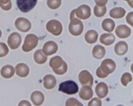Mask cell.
I'll use <instances>...</instances> for the list:
<instances>
[{
    "label": "cell",
    "mask_w": 133,
    "mask_h": 106,
    "mask_svg": "<svg viewBox=\"0 0 133 106\" xmlns=\"http://www.w3.org/2000/svg\"><path fill=\"white\" fill-rule=\"evenodd\" d=\"M59 91L65 94H75L79 91V86L73 80H68L60 84Z\"/></svg>",
    "instance_id": "6da1fadb"
},
{
    "label": "cell",
    "mask_w": 133,
    "mask_h": 106,
    "mask_svg": "<svg viewBox=\"0 0 133 106\" xmlns=\"http://www.w3.org/2000/svg\"><path fill=\"white\" fill-rule=\"evenodd\" d=\"M50 67L53 68V70L55 71V73L59 74V75L64 74L66 71L62 68V67H66V65L62 60V58L59 56H55L54 58H52L51 60H50Z\"/></svg>",
    "instance_id": "7a4b0ae2"
},
{
    "label": "cell",
    "mask_w": 133,
    "mask_h": 106,
    "mask_svg": "<svg viewBox=\"0 0 133 106\" xmlns=\"http://www.w3.org/2000/svg\"><path fill=\"white\" fill-rule=\"evenodd\" d=\"M37 0H17V6L22 12H29L34 9Z\"/></svg>",
    "instance_id": "3957f363"
},
{
    "label": "cell",
    "mask_w": 133,
    "mask_h": 106,
    "mask_svg": "<svg viewBox=\"0 0 133 106\" xmlns=\"http://www.w3.org/2000/svg\"><path fill=\"white\" fill-rule=\"evenodd\" d=\"M69 31L73 36H79L83 31V23L79 20L71 19V23L69 25Z\"/></svg>",
    "instance_id": "277c9868"
},
{
    "label": "cell",
    "mask_w": 133,
    "mask_h": 106,
    "mask_svg": "<svg viewBox=\"0 0 133 106\" xmlns=\"http://www.w3.org/2000/svg\"><path fill=\"white\" fill-rule=\"evenodd\" d=\"M47 30L55 36H59L62 32V26L56 20H51L47 23Z\"/></svg>",
    "instance_id": "5b68a950"
},
{
    "label": "cell",
    "mask_w": 133,
    "mask_h": 106,
    "mask_svg": "<svg viewBox=\"0 0 133 106\" xmlns=\"http://www.w3.org/2000/svg\"><path fill=\"white\" fill-rule=\"evenodd\" d=\"M37 37L35 35H29L26 36L24 44L23 46V50L24 52H30L31 49L36 47L37 45Z\"/></svg>",
    "instance_id": "8992f818"
},
{
    "label": "cell",
    "mask_w": 133,
    "mask_h": 106,
    "mask_svg": "<svg viewBox=\"0 0 133 106\" xmlns=\"http://www.w3.org/2000/svg\"><path fill=\"white\" fill-rule=\"evenodd\" d=\"M21 41H22V38H21V36L19 34L13 33L9 36V39H8V44H9L10 48L17 49V47L20 46Z\"/></svg>",
    "instance_id": "52a82bcc"
},
{
    "label": "cell",
    "mask_w": 133,
    "mask_h": 106,
    "mask_svg": "<svg viewBox=\"0 0 133 106\" xmlns=\"http://www.w3.org/2000/svg\"><path fill=\"white\" fill-rule=\"evenodd\" d=\"M15 25L17 29H18L19 30L23 31V32H26V31H29L30 30V21L27 19H24V18H18V19L16 20Z\"/></svg>",
    "instance_id": "ba28073f"
},
{
    "label": "cell",
    "mask_w": 133,
    "mask_h": 106,
    "mask_svg": "<svg viewBox=\"0 0 133 106\" xmlns=\"http://www.w3.org/2000/svg\"><path fill=\"white\" fill-rule=\"evenodd\" d=\"M74 13L77 14V17L81 18V19H87L91 16L90 8L87 5H82L79 6L76 10H74Z\"/></svg>",
    "instance_id": "9c48e42d"
},
{
    "label": "cell",
    "mask_w": 133,
    "mask_h": 106,
    "mask_svg": "<svg viewBox=\"0 0 133 106\" xmlns=\"http://www.w3.org/2000/svg\"><path fill=\"white\" fill-rule=\"evenodd\" d=\"M58 46L55 41H48L44 44L43 49L42 51H43V53L46 55H51L53 54H55V52H57Z\"/></svg>",
    "instance_id": "30bf717a"
},
{
    "label": "cell",
    "mask_w": 133,
    "mask_h": 106,
    "mask_svg": "<svg viewBox=\"0 0 133 106\" xmlns=\"http://www.w3.org/2000/svg\"><path fill=\"white\" fill-rule=\"evenodd\" d=\"M79 79L81 83L85 86H91L92 84V77L87 71H82L79 75Z\"/></svg>",
    "instance_id": "8fae6325"
},
{
    "label": "cell",
    "mask_w": 133,
    "mask_h": 106,
    "mask_svg": "<svg viewBox=\"0 0 133 106\" xmlns=\"http://www.w3.org/2000/svg\"><path fill=\"white\" fill-rule=\"evenodd\" d=\"M44 87L48 90L53 89L56 84V79L53 75H46L43 80Z\"/></svg>",
    "instance_id": "7c38bea8"
},
{
    "label": "cell",
    "mask_w": 133,
    "mask_h": 106,
    "mask_svg": "<svg viewBox=\"0 0 133 106\" xmlns=\"http://www.w3.org/2000/svg\"><path fill=\"white\" fill-rule=\"evenodd\" d=\"M131 30L127 27V26H118L116 30V34L118 35L120 38H127L130 35H131Z\"/></svg>",
    "instance_id": "4fadbf2b"
},
{
    "label": "cell",
    "mask_w": 133,
    "mask_h": 106,
    "mask_svg": "<svg viewBox=\"0 0 133 106\" xmlns=\"http://www.w3.org/2000/svg\"><path fill=\"white\" fill-rule=\"evenodd\" d=\"M16 71H17V74L20 77H26L29 74V72H30V69L29 67L23 63H20L16 67Z\"/></svg>",
    "instance_id": "5bb4252c"
},
{
    "label": "cell",
    "mask_w": 133,
    "mask_h": 106,
    "mask_svg": "<svg viewBox=\"0 0 133 106\" xmlns=\"http://www.w3.org/2000/svg\"><path fill=\"white\" fill-rule=\"evenodd\" d=\"M92 96V91L91 89V87H89L88 86H85L82 87L81 92H79V97L81 98H83L84 100H88L89 98H91Z\"/></svg>",
    "instance_id": "9a60e30c"
},
{
    "label": "cell",
    "mask_w": 133,
    "mask_h": 106,
    "mask_svg": "<svg viewBox=\"0 0 133 106\" xmlns=\"http://www.w3.org/2000/svg\"><path fill=\"white\" fill-rule=\"evenodd\" d=\"M31 100L36 105H40L44 101V96L42 92L35 91L31 94Z\"/></svg>",
    "instance_id": "2e32d148"
},
{
    "label": "cell",
    "mask_w": 133,
    "mask_h": 106,
    "mask_svg": "<svg viewBox=\"0 0 133 106\" xmlns=\"http://www.w3.org/2000/svg\"><path fill=\"white\" fill-rule=\"evenodd\" d=\"M107 86L105 83H99L96 87V93L99 97H105L106 95H107Z\"/></svg>",
    "instance_id": "e0dca14e"
},
{
    "label": "cell",
    "mask_w": 133,
    "mask_h": 106,
    "mask_svg": "<svg viewBox=\"0 0 133 106\" xmlns=\"http://www.w3.org/2000/svg\"><path fill=\"white\" fill-rule=\"evenodd\" d=\"M127 49H128V46H127V44L124 41L118 42L115 46V53L118 55L124 54L127 52Z\"/></svg>",
    "instance_id": "ac0fdd59"
},
{
    "label": "cell",
    "mask_w": 133,
    "mask_h": 106,
    "mask_svg": "<svg viewBox=\"0 0 133 106\" xmlns=\"http://www.w3.org/2000/svg\"><path fill=\"white\" fill-rule=\"evenodd\" d=\"M13 74H14V68L11 66H4L1 69V75L4 78L6 79L11 78Z\"/></svg>",
    "instance_id": "d6986e66"
},
{
    "label": "cell",
    "mask_w": 133,
    "mask_h": 106,
    "mask_svg": "<svg viewBox=\"0 0 133 106\" xmlns=\"http://www.w3.org/2000/svg\"><path fill=\"white\" fill-rule=\"evenodd\" d=\"M115 41V37L111 34H104L100 37V42L105 45H111Z\"/></svg>",
    "instance_id": "ffe728a7"
},
{
    "label": "cell",
    "mask_w": 133,
    "mask_h": 106,
    "mask_svg": "<svg viewBox=\"0 0 133 106\" xmlns=\"http://www.w3.org/2000/svg\"><path fill=\"white\" fill-rule=\"evenodd\" d=\"M105 49L101 46H96L94 47V51H92V55L96 59H101L105 56Z\"/></svg>",
    "instance_id": "44dd1931"
},
{
    "label": "cell",
    "mask_w": 133,
    "mask_h": 106,
    "mask_svg": "<svg viewBox=\"0 0 133 106\" xmlns=\"http://www.w3.org/2000/svg\"><path fill=\"white\" fill-rule=\"evenodd\" d=\"M85 39L88 43H94L98 39V33L94 30H89L85 36Z\"/></svg>",
    "instance_id": "7402d4cb"
},
{
    "label": "cell",
    "mask_w": 133,
    "mask_h": 106,
    "mask_svg": "<svg viewBox=\"0 0 133 106\" xmlns=\"http://www.w3.org/2000/svg\"><path fill=\"white\" fill-rule=\"evenodd\" d=\"M125 14V10L122 8H114L110 12L111 17L114 18H122Z\"/></svg>",
    "instance_id": "603a6c76"
},
{
    "label": "cell",
    "mask_w": 133,
    "mask_h": 106,
    "mask_svg": "<svg viewBox=\"0 0 133 106\" xmlns=\"http://www.w3.org/2000/svg\"><path fill=\"white\" fill-rule=\"evenodd\" d=\"M102 28L108 32H111L114 29V22L111 19H105L102 23Z\"/></svg>",
    "instance_id": "cb8c5ba5"
},
{
    "label": "cell",
    "mask_w": 133,
    "mask_h": 106,
    "mask_svg": "<svg viewBox=\"0 0 133 106\" xmlns=\"http://www.w3.org/2000/svg\"><path fill=\"white\" fill-rule=\"evenodd\" d=\"M35 60H36V63L38 64H43V63L46 61V56L42 54V50H37L36 53L35 54Z\"/></svg>",
    "instance_id": "d4e9b609"
},
{
    "label": "cell",
    "mask_w": 133,
    "mask_h": 106,
    "mask_svg": "<svg viewBox=\"0 0 133 106\" xmlns=\"http://www.w3.org/2000/svg\"><path fill=\"white\" fill-rule=\"evenodd\" d=\"M61 3H62L61 0H48L47 4L50 9H57L60 7Z\"/></svg>",
    "instance_id": "484cf974"
},
{
    "label": "cell",
    "mask_w": 133,
    "mask_h": 106,
    "mask_svg": "<svg viewBox=\"0 0 133 106\" xmlns=\"http://www.w3.org/2000/svg\"><path fill=\"white\" fill-rule=\"evenodd\" d=\"M105 12H106V8L105 6L101 7V8H99V6L94 7V14L98 17H102V16H104L105 14Z\"/></svg>",
    "instance_id": "4316f807"
},
{
    "label": "cell",
    "mask_w": 133,
    "mask_h": 106,
    "mask_svg": "<svg viewBox=\"0 0 133 106\" xmlns=\"http://www.w3.org/2000/svg\"><path fill=\"white\" fill-rule=\"evenodd\" d=\"M8 53H9V49H8V47L5 46L4 43L1 42V43H0V57L5 56Z\"/></svg>",
    "instance_id": "83f0119b"
},
{
    "label": "cell",
    "mask_w": 133,
    "mask_h": 106,
    "mask_svg": "<svg viewBox=\"0 0 133 106\" xmlns=\"http://www.w3.org/2000/svg\"><path fill=\"white\" fill-rule=\"evenodd\" d=\"M121 81H122V84H123L124 86H126V84H128V82L129 81H131V76L129 75L128 73H125L124 75L122 76Z\"/></svg>",
    "instance_id": "f1b7e54d"
},
{
    "label": "cell",
    "mask_w": 133,
    "mask_h": 106,
    "mask_svg": "<svg viewBox=\"0 0 133 106\" xmlns=\"http://www.w3.org/2000/svg\"><path fill=\"white\" fill-rule=\"evenodd\" d=\"M95 2L97 3L98 6H104L106 4L107 0H95Z\"/></svg>",
    "instance_id": "f546056e"
},
{
    "label": "cell",
    "mask_w": 133,
    "mask_h": 106,
    "mask_svg": "<svg viewBox=\"0 0 133 106\" xmlns=\"http://www.w3.org/2000/svg\"><path fill=\"white\" fill-rule=\"evenodd\" d=\"M5 2H7V3H9V4H10V0H0V6L3 7L4 4H6Z\"/></svg>",
    "instance_id": "4dcf8cb0"
},
{
    "label": "cell",
    "mask_w": 133,
    "mask_h": 106,
    "mask_svg": "<svg viewBox=\"0 0 133 106\" xmlns=\"http://www.w3.org/2000/svg\"><path fill=\"white\" fill-rule=\"evenodd\" d=\"M22 104H27V105H29V106L30 105V103H28V102H22V103H20V104H19V105H22Z\"/></svg>",
    "instance_id": "1f68e13d"
},
{
    "label": "cell",
    "mask_w": 133,
    "mask_h": 106,
    "mask_svg": "<svg viewBox=\"0 0 133 106\" xmlns=\"http://www.w3.org/2000/svg\"><path fill=\"white\" fill-rule=\"evenodd\" d=\"M1 36H2V32H1V30H0V38H1Z\"/></svg>",
    "instance_id": "d6a6232c"
}]
</instances>
